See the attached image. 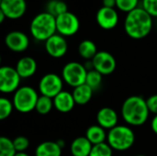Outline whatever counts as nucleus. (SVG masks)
<instances>
[{"instance_id": "obj_1", "label": "nucleus", "mask_w": 157, "mask_h": 156, "mask_svg": "<svg viewBox=\"0 0 157 156\" xmlns=\"http://www.w3.org/2000/svg\"><path fill=\"white\" fill-rule=\"evenodd\" d=\"M143 7H137L127 13L124 29L127 35L134 40H141L149 35L153 28V19Z\"/></svg>"}, {"instance_id": "obj_2", "label": "nucleus", "mask_w": 157, "mask_h": 156, "mask_svg": "<svg viewBox=\"0 0 157 156\" xmlns=\"http://www.w3.org/2000/svg\"><path fill=\"white\" fill-rule=\"evenodd\" d=\"M121 113L123 120L128 125L137 127L144 125L147 121L150 111L146 99L140 96H132L122 103Z\"/></svg>"}, {"instance_id": "obj_3", "label": "nucleus", "mask_w": 157, "mask_h": 156, "mask_svg": "<svg viewBox=\"0 0 157 156\" xmlns=\"http://www.w3.org/2000/svg\"><path fill=\"white\" fill-rule=\"evenodd\" d=\"M31 36L39 41H46L56 34V17L48 12H42L33 17L29 27Z\"/></svg>"}, {"instance_id": "obj_4", "label": "nucleus", "mask_w": 157, "mask_h": 156, "mask_svg": "<svg viewBox=\"0 0 157 156\" xmlns=\"http://www.w3.org/2000/svg\"><path fill=\"white\" fill-rule=\"evenodd\" d=\"M107 143L113 151L125 152L131 149L135 143V134L130 126L118 125L108 132Z\"/></svg>"}, {"instance_id": "obj_5", "label": "nucleus", "mask_w": 157, "mask_h": 156, "mask_svg": "<svg viewBox=\"0 0 157 156\" xmlns=\"http://www.w3.org/2000/svg\"><path fill=\"white\" fill-rule=\"evenodd\" d=\"M39 97L40 96L33 87L23 86L14 93L12 102L17 111L26 114L35 110Z\"/></svg>"}, {"instance_id": "obj_6", "label": "nucleus", "mask_w": 157, "mask_h": 156, "mask_svg": "<svg viewBox=\"0 0 157 156\" xmlns=\"http://www.w3.org/2000/svg\"><path fill=\"white\" fill-rule=\"evenodd\" d=\"M87 70L78 62L67 63L62 70V78L64 83L73 88L86 84Z\"/></svg>"}, {"instance_id": "obj_7", "label": "nucleus", "mask_w": 157, "mask_h": 156, "mask_svg": "<svg viewBox=\"0 0 157 156\" xmlns=\"http://www.w3.org/2000/svg\"><path fill=\"white\" fill-rule=\"evenodd\" d=\"M63 80L62 76L54 73L44 74L39 82V91L41 96L54 98L63 91Z\"/></svg>"}, {"instance_id": "obj_8", "label": "nucleus", "mask_w": 157, "mask_h": 156, "mask_svg": "<svg viewBox=\"0 0 157 156\" xmlns=\"http://www.w3.org/2000/svg\"><path fill=\"white\" fill-rule=\"evenodd\" d=\"M20 80L15 67L5 65L0 68V91L3 94L15 93L20 87Z\"/></svg>"}, {"instance_id": "obj_9", "label": "nucleus", "mask_w": 157, "mask_h": 156, "mask_svg": "<svg viewBox=\"0 0 157 156\" xmlns=\"http://www.w3.org/2000/svg\"><path fill=\"white\" fill-rule=\"evenodd\" d=\"M80 28L78 17L72 12L67 11L56 17V29L58 34L63 37H70L77 33Z\"/></svg>"}, {"instance_id": "obj_10", "label": "nucleus", "mask_w": 157, "mask_h": 156, "mask_svg": "<svg viewBox=\"0 0 157 156\" xmlns=\"http://www.w3.org/2000/svg\"><path fill=\"white\" fill-rule=\"evenodd\" d=\"M91 61L94 69L100 73L102 75L111 74L115 71L117 66L114 56L110 52L106 51H98Z\"/></svg>"}, {"instance_id": "obj_11", "label": "nucleus", "mask_w": 157, "mask_h": 156, "mask_svg": "<svg viewBox=\"0 0 157 156\" xmlns=\"http://www.w3.org/2000/svg\"><path fill=\"white\" fill-rule=\"evenodd\" d=\"M46 52L52 58H62L68 50V43L65 38L60 34H54L45 41Z\"/></svg>"}, {"instance_id": "obj_12", "label": "nucleus", "mask_w": 157, "mask_h": 156, "mask_svg": "<svg viewBox=\"0 0 157 156\" xmlns=\"http://www.w3.org/2000/svg\"><path fill=\"white\" fill-rule=\"evenodd\" d=\"M6 46L12 51L22 52L29 48V37L22 31L14 30L6 34L5 38Z\"/></svg>"}, {"instance_id": "obj_13", "label": "nucleus", "mask_w": 157, "mask_h": 156, "mask_svg": "<svg viewBox=\"0 0 157 156\" xmlns=\"http://www.w3.org/2000/svg\"><path fill=\"white\" fill-rule=\"evenodd\" d=\"M27 9L25 0H1L0 10L4 12L7 18L17 19L21 17Z\"/></svg>"}, {"instance_id": "obj_14", "label": "nucleus", "mask_w": 157, "mask_h": 156, "mask_svg": "<svg viewBox=\"0 0 157 156\" xmlns=\"http://www.w3.org/2000/svg\"><path fill=\"white\" fill-rule=\"evenodd\" d=\"M96 19L101 29L109 30L114 29L118 25L119 15L114 8L102 6L97 12Z\"/></svg>"}, {"instance_id": "obj_15", "label": "nucleus", "mask_w": 157, "mask_h": 156, "mask_svg": "<svg viewBox=\"0 0 157 156\" xmlns=\"http://www.w3.org/2000/svg\"><path fill=\"white\" fill-rule=\"evenodd\" d=\"M119 116L117 112L109 107H104L100 108L97 113V122L98 125L105 130H111L118 126Z\"/></svg>"}, {"instance_id": "obj_16", "label": "nucleus", "mask_w": 157, "mask_h": 156, "mask_svg": "<svg viewBox=\"0 0 157 156\" xmlns=\"http://www.w3.org/2000/svg\"><path fill=\"white\" fill-rule=\"evenodd\" d=\"M54 108L61 113H68L75 108V101L73 94L68 91H62L53 98Z\"/></svg>"}, {"instance_id": "obj_17", "label": "nucleus", "mask_w": 157, "mask_h": 156, "mask_svg": "<svg viewBox=\"0 0 157 156\" xmlns=\"http://www.w3.org/2000/svg\"><path fill=\"white\" fill-rule=\"evenodd\" d=\"M15 68L21 78H29L37 72V62L32 57L25 56L17 61Z\"/></svg>"}, {"instance_id": "obj_18", "label": "nucleus", "mask_w": 157, "mask_h": 156, "mask_svg": "<svg viewBox=\"0 0 157 156\" xmlns=\"http://www.w3.org/2000/svg\"><path fill=\"white\" fill-rule=\"evenodd\" d=\"M93 144L88 141L86 136H81L75 138L71 145L70 152L73 156H89Z\"/></svg>"}, {"instance_id": "obj_19", "label": "nucleus", "mask_w": 157, "mask_h": 156, "mask_svg": "<svg viewBox=\"0 0 157 156\" xmlns=\"http://www.w3.org/2000/svg\"><path fill=\"white\" fill-rule=\"evenodd\" d=\"M63 149L57 142L45 141L40 143L35 150V156H62Z\"/></svg>"}, {"instance_id": "obj_20", "label": "nucleus", "mask_w": 157, "mask_h": 156, "mask_svg": "<svg viewBox=\"0 0 157 156\" xmlns=\"http://www.w3.org/2000/svg\"><path fill=\"white\" fill-rule=\"evenodd\" d=\"M93 93L94 90L86 84H84L77 87H75L72 94L75 101V104L79 106H84L86 105L91 100L93 97Z\"/></svg>"}, {"instance_id": "obj_21", "label": "nucleus", "mask_w": 157, "mask_h": 156, "mask_svg": "<svg viewBox=\"0 0 157 156\" xmlns=\"http://www.w3.org/2000/svg\"><path fill=\"white\" fill-rule=\"evenodd\" d=\"M86 137L88 139V141L93 144H99L106 143L108 133L106 132V130L100 127L99 125H91L87 128L86 131Z\"/></svg>"}, {"instance_id": "obj_22", "label": "nucleus", "mask_w": 157, "mask_h": 156, "mask_svg": "<svg viewBox=\"0 0 157 156\" xmlns=\"http://www.w3.org/2000/svg\"><path fill=\"white\" fill-rule=\"evenodd\" d=\"M98 48L94 41L90 40H85L80 42L78 45V53L79 55L87 61H91L96 54L98 53Z\"/></svg>"}, {"instance_id": "obj_23", "label": "nucleus", "mask_w": 157, "mask_h": 156, "mask_svg": "<svg viewBox=\"0 0 157 156\" xmlns=\"http://www.w3.org/2000/svg\"><path fill=\"white\" fill-rule=\"evenodd\" d=\"M68 11V7L65 2L63 0H50L46 6V12L57 17L62 14Z\"/></svg>"}, {"instance_id": "obj_24", "label": "nucleus", "mask_w": 157, "mask_h": 156, "mask_svg": "<svg viewBox=\"0 0 157 156\" xmlns=\"http://www.w3.org/2000/svg\"><path fill=\"white\" fill-rule=\"evenodd\" d=\"M53 108H54L53 99L51 98V97L40 95L39 97L38 101H37L35 110L40 115H47L52 111V109Z\"/></svg>"}, {"instance_id": "obj_25", "label": "nucleus", "mask_w": 157, "mask_h": 156, "mask_svg": "<svg viewBox=\"0 0 157 156\" xmlns=\"http://www.w3.org/2000/svg\"><path fill=\"white\" fill-rule=\"evenodd\" d=\"M17 153L13 140L2 136L0 138V156H15Z\"/></svg>"}, {"instance_id": "obj_26", "label": "nucleus", "mask_w": 157, "mask_h": 156, "mask_svg": "<svg viewBox=\"0 0 157 156\" xmlns=\"http://www.w3.org/2000/svg\"><path fill=\"white\" fill-rule=\"evenodd\" d=\"M102 80H103V75L98 71H96L95 69H93L87 72L86 84L88 86H90L94 91H96L100 87L102 84Z\"/></svg>"}, {"instance_id": "obj_27", "label": "nucleus", "mask_w": 157, "mask_h": 156, "mask_svg": "<svg viewBox=\"0 0 157 156\" xmlns=\"http://www.w3.org/2000/svg\"><path fill=\"white\" fill-rule=\"evenodd\" d=\"M113 149L109 145L108 143L93 145L89 156H112Z\"/></svg>"}, {"instance_id": "obj_28", "label": "nucleus", "mask_w": 157, "mask_h": 156, "mask_svg": "<svg viewBox=\"0 0 157 156\" xmlns=\"http://www.w3.org/2000/svg\"><path fill=\"white\" fill-rule=\"evenodd\" d=\"M14 108L13 102L9 100L6 97H1L0 98V120H4L7 119Z\"/></svg>"}, {"instance_id": "obj_29", "label": "nucleus", "mask_w": 157, "mask_h": 156, "mask_svg": "<svg viewBox=\"0 0 157 156\" xmlns=\"http://www.w3.org/2000/svg\"><path fill=\"white\" fill-rule=\"evenodd\" d=\"M116 2H117L116 6L120 10L129 13L138 7L137 6L139 0H116Z\"/></svg>"}, {"instance_id": "obj_30", "label": "nucleus", "mask_w": 157, "mask_h": 156, "mask_svg": "<svg viewBox=\"0 0 157 156\" xmlns=\"http://www.w3.org/2000/svg\"><path fill=\"white\" fill-rule=\"evenodd\" d=\"M13 143L17 153H23L29 147V140L25 136H17L13 140Z\"/></svg>"}, {"instance_id": "obj_31", "label": "nucleus", "mask_w": 157, "mask_h": 156, "mask_svg": "<svg viewBox=\"0 0 157 156\" xmlns=\"http://www.w3.org/2000/svg\"><path fill=\"white\" fill-rule=\"evenodd\" d=\"M142 7L150 16L157 17V0H143Z\"/></svg>"}, {"instance_id": "obj_32", "label": "nucleus", "mask_w": 157, "mask_h": 156, "mask_svg": "<svg viewBox=\"0 0 157 156\" xmlns=\"http://www.w3.org/2000/svg\"><path fill=\"white\" fill-rule=\"evenodd\" d=\"M146 103L150 113L157 115V94L150 96L146 99Z\"/></svg>"}, {"instance_id": "obj_33", "label": "nucleus", "mask_w": 157, "mask_h": 156, "mask_svg": "<svg viewBox=\"0 0 157 156\" xmlns=\"http://www.w3.org/2000/svg\"><path fill=\"white\" fill-rule=\"evenodd\" d=\"M102 4H103V6L105 7L114 8V6H116L117 5V2L116 0H102Z\"/></svg>"}, {"instance_id": "obj_34", "label": "nucleus", "mask_w": 157, "mask_h": 156, "mask_svg": "<svg viewBox=\"0 0 157 156\" xmlns=\"http://www.w3.org/2000/svg\"><path fill=\"white\" fill-rule=\"evenodd\" d=\"M151 129L157 135V115H155V117L151 120Z\"/></svg>"}, {"instance_id": "obj_35", "label": "nucleus", "mask_w": 157, "mask_h": 156, "mask_svg": "<svg viewBox=\"0 0 157 156\" xmlns=\"http://www.w3.org/2000/svg\"><path fill=\"white\" fill-rule=\"evenodd\" d=\"M56 142H57V143L59 144V146H60L62 149H63V147L65 146V142H64L63 140H57Z\"/></svg>"}, {"instance_id": "obj_36", "label": "nucleus", "mask_w": 157, "mask_h": 156, "mask_svg": "<svg viewBox=\"0 0 157 156\" xmlns=\"http://www.w3.org/2000/svg\"><path fill=\"white\" fill-rule=\"evenodd\" d=\"M6 17V16L4 14V12H2L0 10V23H3V21L5 20V18Z\"/></svg>"}, {"instance_id": "obj_37", "label": "nucleus", "mask_w": 157, "mask_h": 156, "mask_svg": "<svg viewBox=\"0 0 157 156\" xmlns=\"http://www.w3.org/2000/svg\"><path fill=\"white\" fill-rule=\"evenodd\" d=\"M15 156H29L27 153L23 152V153H17V154Z\"/></svg>"}, {"instance_id": "obj_38", "label": "nucleus", "mask_w": 157, "mask_h": 156, "mask_svg": "<svg viewBox=\"0 0 157 156\" xmlns=\"http://www.w3.org/2000/svg\"><path fill=\"white\" fill-rule=\"evenodd\" d=\"M135 156H147V155H144V154H138V155H135Z\"/></svg>"}]
</instances>
